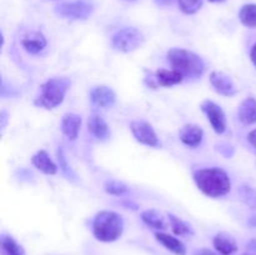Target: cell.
I'll return each instance as SVG.
<instances>
[{
    "instance_id": "obj_18",
    "label": "cell",
    "mask_w": 256,
    "mask_h": 255,
    "mask_svg": "<svg viewBox=\"0 0 256 255\" xmlns=\"http://www.w3.org/2000/svg\"><path fill=\"white\" fill-rule=\"evenodd\" d=\"M155 238H156V240L160 244L164 245L168 250L174 252L175 255H186V248H185V245L179 239L172 236V235L165 234V232H156Z\"/></svg>"
},
{
    "instance_id": "obj_29",
    "label": "cell",
    "mask_w": 256,
    "mask_h": 255,
    "mask_svg": "<svg viewBox=\"0 0 256 255\" xmlns=\"http://www.w3.org/2000/svg\"><path fill=\"white\" fill-rule=\"evenodd\" d=\"M172 2H174V0H155V2H156L158 5H162V6H168V5L172 4Z\"/></svg>"
},
{
    "instance_id": "obj_16",
    "label": "cell",
    "mask_w": 256,
    "mask_h": 255,
    "mask_svg": "<svg viewBox=\"0 0 256 255\" xmlns=\"http://www.w3.org/2000/svg\"><path fill=\"white\" fill-rule=\"evenodd\" d=\"M88 129L89 132L94 135L96 139L104 140L106 138H109L110 135V129L109 125L106 124L102 116L98 114H92L89 116V120H88Z\"/></svg>"
},
{
    "instance_id": "obj_12",
    "label": "cell",
    "mask_w": 256,
    "mask_h": 255,
    "mask_svg": "<svg viewBox=\"0 0 256 255\" xmlns=\"http://www.w3.org/2000/svg\"><path fill=\"white\" fill-rule=\"evenodd\" d=\"M212 244H214L215 250L220 255H232L238 250L236 242L228 232H219L215 235L212 239Z\"/></svg>"
},
{
    "instance_id": "obj_33",
    "label": "cell",
    "mask_w": 256,
    "mask_h": 255,
    "mask_svg": "<svg viewBox=\"0 0 256 255\" xmlns=\"http://www.w3.org/2000/svg\"><path fill=\"white\" fill-rule=\"evenodd\" d=\"M242 255H256V254H254V252H245V254H242Z\"/></svg>"
},
{
    "instance_id": "obj_20",
    "label": "cell",
    "mask_w": 256,
    "mask_h": 255,
    "mask_svg": "<svg viewBox=\"0 0 256 255\" xmlns=\"http://www.w3.org/2000/svg\"><path fill=\"white\" fill-rule=\"evenodd\" d=\"M142 219L148 226L152 228V229H156V230L166 229V224H165L164 218H162V215L160 214L158 210L155 209L145 210V212H142Z\"/></svg>"
},
{
    "instance_id": "obj_10",
    "label": "cell",
    "mask_w": 256,
    "mask_h": 255,
    "mask_svg": "<svg viewBox=\"0 0 256 255\" xmlns=\"http://www.w3.org/2000/svg\"><path fill=\"white\" fill-rule=\"evenodd\" d=\"M90 99H92V104L96 106L110 108L116 102V94L112 88L100 85V86H95L90 92Z\"/></svg>"
},
{
    "instance_id": "obj_32",
    "label": "cell",
    "mask_w": 256,
    "mask_h": 255,
    "mask_svg": "<svg viewBox=\"0 0 256 255\" xmlns=\"http://www.w3.org/2000/svg\"><path fill=\"white\" fill-rule=\"evenodd\" d=\"M210 2H226V0H209Z\"/></svg>"
},
{
    "instance_id": "obj_27",
    "label": "cell",
    "mask_w": 256,
    "mask_h": 255,
    "mask_svg": "<svg viewBox=\"0 0 256 255\" xmlns=\"http://www.w3.org/2000/svg\"><path fill=\"white\" fill-rule=\"evenodd\" d=\"M195 255H219L216 252H214L210 249H200L198 252H195Z\"/></svg>"
},
{
    "instance_id": "obj_22",
    "label": "cell",
    "mask_w": 256,
    "mask_h": 255,
    "mask_svg": "<svg viewBox=\"0 0 256 255\" xmlns=\"http://www.w3.org/2000/svg\"><path fill=\"white\" fill-rule=\"evenodd\" d=\"M240 22L248 28H256V4H246L239 12Z\"/></svg>"
},
{
    "instance_id": "obj_25",
    "label": "cell",
    "mask_w": 256,
    "mask_h": 255,
    "mask_svg": "<svg viewBox=\"0 0 256 255\" xmlns=\"http://www.w3.org/2000/svg\"><path fill=\"white\" fill-rule=\"evenodd\" d=\"M179 6L184 14L192 15L202 9V0H179Z\"/></svg>"
},
{
    "instance_id": "obj_6",
    "label": "cell",
    "mask_w": 256,
    "mask_h": 255,
    "mask_svg": "<svg viewBox=\"0 0 256 255\" xmlns=\"http://www.w3.org/2000/svg\"><path fill=\"white\" fill-rule=\"evenodd\" d=\"M94 12V4L90 0L66 2L55 6L58 16L72 20H85Z\"/></svg>"
},
{
    "instance_id": "obj_30",
    "label": "cell",
    "mask_w": 256,
    "mask_h": 255,
    "mask_svg": "<svg viewBox=\"0 0 256 255\" xmlns=\"http://www.w3.org/2000/svg\"><path fill=\"white\" fill-rule=\"evenodd\" d=\"M250 56H252V62H254V65L256 66V44L252 46V54H250Z\"/></svg>"
},
{
    "instance_id": "obj_9",
    "label": "cell",
    "mask_w": 256,
    "mask_h": 255,
    "mask_svg": "<svg viewBox=\"0 0 256 255\" xmlns=\"http://www.w3.org/2000/svg\"><path fill=\"white\" fill-rule=\"evenodd\" d=\"M210 84L218 94L222 96H234L236 94V86L232 78L225 72L215 70L210 75Z\"/></svg>"
},
{
    "instance_id": "obj_8",
    "label": "cell",
    "mask_w": 256,
    "mask_h": 255,
    "mask_svg": "<svg viewBox=\"0 0 256 255\" xmlns=\"http://www.w3.org/2000/svg\"><path fill=\"white\" fill-rule=\"evenodd\" d=\"M202 110L208 116V120L212 124V129L216 134H224L226 130V116L222 106L214 102L205 100L202 104Z\"/></svg>"
},
{
    "instance_id": "obj_14",
    "label": "cell",
    "mask_w": 256,
    "mask_h": 255,
    "mask_svg": "<svg viewBox=\"0 0 256 255\" xmlns=\"http://www.w3.org/2000/svg\"><path fill=\"white\" fill-rule=\"evenodd\" d=\"M80 126H82V116L74 112H68L62 116V130L65 136L69 139L75 140L79 135Z\"/></svg>"
},
{
    "instance_id": "obj_19",
    "label": "cell",
    "mask_w": 256,
    "mask_h": 255,
    "mask_svg": "<svg viewBox=\"0 0 256 255\" xmlns=\"http://www.w3.org/2000/svg\"><path fill=\"white\" fill-rule=\"evenodd\" d=\"M155 80L162 86H172V85L180 84L184 80V75L174 69H159L155 72Z\"/></svg>"
},
{
    "instance_id": "obj_5",
    "label": "cell",
    "mask_w": 256,
    "mask_h": 255,
    "mask_svg": "<svg viewBox=\"0 0 256 255\" xmlns=\"http://www.w3.org/2000/svg\"><path fill=\"white\" fill-rule=\"evenodd\" d=\"M144 40V35L139 29H136V28H124L112 36V48L118 52H130L142 46Z\"/></svg>"
},
{
    "instance_id": "obj_26",
    "label": "cell",
    "mask_w": 256,
    "mask_h": 255,
    "mask_svg": "<svg viewBox=\"0 0 256 255\" xmlns=\"http://www.w3.org/2000/svg\"><path fill=\"white\" fill-rule=\"evenodd\" d=\"M248 140H249V142L252 145V146L256 148V129L249 132V135H248Z\"/></svg>"
},
{
    "instance_id": "obj_2",
    "label": "cell",
    "mask_w": 256,
    "mask_h": 255,
    "mask_svg": "<svg viewBox=\"0 0 256 255\" xmlns=\"http://www.w3.org/2000/svg\"><path fill=\"white\" fill-rule=\"evenodd\" d=\"M124 230L122 215L110 210L99 212L92 222V234L99 242H112L119 239Z\"/></svg>"
},
{
    "instance_id": "obj_13",
    "label": "cell",
    "mask_w": 256,
    "mask_h": 255,
    "mask_svg": "<svg viewBox=\"0 0 256 255\" xmlns=\"http://www.w3.org/2000/svg\"><path fill=\"white\" fill-rule=\"evenodd\" d=\"M22 45L29 54H39L46 46V39L42 32H32L22 38Z\"/></svg>"
},
{
    "instance_id": "obj_7",
    "label": "cell",
    "mask_w": 256,
    "mask_h": 255,
    "mask_svg": "<svg viewBox=\"0 0 256 255\" xmlns=\"http://www.w3.org/2000/svg\"><path fill=\"white\" fill-rule=\"evenodd\" d=\"M130 130H132L135 140L139 142L140 144L152 148H156L160 145L156 132L149 122H144V120H134L130 124Z\"/></svg>"
},
{
    "instance_id": "obj_21",
    "label": "cell",
    "mask_w": 256,
    "mask_h": 255,
    "mask_svg": "<svg viewBox=\"0 0 256 255\" xmlns=\"http://www.w3.org/2000/svg\"><path fill=\"white\" fill-rule=\"evenodd\" d=\"M2 255H25L24 249L20 244H18L16 240L10 235H2L0 239Z\"/></svg>"
},
{
    "instance_id": "obj_24",
    "label": "cell",
    "mask_w": 256,
    "mask_h": 255,
    "mask_svg": "<svg viewBox=\"0 0 256 255\" xmlns=\"http://www.w3.org/2000/svg\"><path fill=\"white\" fill-rule=\"evenodd\" d=\"M104 189L108 194L116 195V196L124 195L125 192H129V188L122 182H118V180H108L104 185Z\"/></svg>"
},
{
    "instance_id": "obj_3",
    "label": "cell",
    "mask_w": 256,
    "mask_h": 255,
    "mask_svg": "<svg viewBox=\"0 0 256 255\" xmlns=\"http://www.w3.org/2000/svg\"><path fill=\"white\" fill-rule=\"evenodd\" d=\"M70 85H72V82L66 76H55L46 80L40 86V94L36 96L34 104L46 110L59 106L64 102Z\"/></svg>"
},
{
    "instance_id": "obj_4",
    "label": "cell",
    "mask_w": 256,
    "mask_h": 255,
    "mask_svg": "<svg viewBox=\"0 0 256 255\" xmlns=\"http://www.w3.org/2000/svg\"><path fill=\"white\" fill-rule=\"evenodd\" d=\"M172 69L182 72L184 78H199L205 72V62L202 58L190 50L172 48L166 54Z\"/></svg>"
},
{
    "instance_id": "obj_28",
    "label": "cell",
    "mask_w": 256,
    "mask_h": 255,
    "mask_svg": "<svg viewBox=\"0 0 256 255\" xmlns=\"http://www.w3.org/2000/svg\"><path fill=\"white\" fill-rule=\"evenodd\" d=\"M248 249L250 250V252H254V254H256V239L252 240V242L248 244Z\"/></svg>"
},
{
    "instance_id": "obj_31",
    "label": "cell",
    "mask_w": 256,
    "mask_h": 255,
    "mask_svg": "<svg viewBox=\"0 0 256 255\" xmlns=\"http://www.w3.org/2000/svg\"><path fill=\"white\" fill-rule=\"evenodd\" d=\"M249 225H252V226H255L256 228V216L252 218V219L249 220Z\"/></svg>"
},
{
    "instance_id": "obj_23",
    "label": "cell",
    "mask_w": 256,
    "mask_h": 255,
    "mask_svg": "<svg viewBox=\"0 0 256 255\" xmlns=\"http://www.w3.org/2000/svg\"><path fill=\"white\" fill-rule=\"evenodd\" d=\"M169 220L170 225H172V229L174 232V234L179 235V236H188V235H192V229L190 225H188L186 222H182L180 218L175 216V215L169 214Z\"/></svg>"
},
{
    "instance_id": "obj_11",
    "label": "cell",
    "mask_w": 256,
    "mask_h": 255,
    "mask_svg": "<svg viewBox=\"0 0 256 255\" xmlns=\"http://www.w3.org/2000/svg\"><path fill=\"white\" fill-rule=\"evenodd\" d=\"M180 140L190 148H196L204 139V130L195 124H186L180 129Z\"/></svg>"
},
{
    "instance_id": "obj_1",
    "label": "cell",
    "mask_w": 256,
    "mask_h": 255,
    "mask_svg": "<svg viewBox=\"0 0 256 255\" xmlns=\"http://www.w3.org/2000/svg\"><path fill=\"white\" fill-rule=\"evenodd\" d=\"M194 182L200 192L209 198L225 196L232 189L226 172L220 168H205L194 172Z\"/></svg>"
},
{
    "instance_id": "obj_17",
    "label": "cell",
    "mask_w": 256,
    "mask_h": 255,
    "mask_svg": "<svg viewBox=\"0 0 256 255\" xmlns=\"http://www.w3.org/2000/svg\"><path fill=\"white\" fill-rule=\"evenodd\" d=\"M239 120L245 125H252L256 122V99L255 98H246L240 104L238 110Z\"/></svg>"
},
{
    "instance_id": "obj_15",
    "label": "cell",
    "mask_w": 256,
    "mask_h": 255,
    "mask_svg": "<svg viewBox=\"0 0 256 255\" xmlns=\"http://www.w3.org/2000/svg\"><path fill=\"white\" fill-rule=\"evenodd\" d=\"M32 164L40 170L42 172L46 175H55L58 172V166L54 164L52 159H50L49 154L45 150H39L35 155L32 158Z\"/></svg>"
}]
</instances>
